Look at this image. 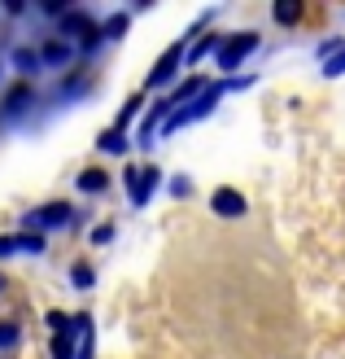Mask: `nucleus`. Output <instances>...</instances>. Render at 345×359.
<instances>
[{
  "instance_id": "1a4fd4ad",
  "label": "nucleus",
  "mask_w": 345,
  "mask_h": 359,
  "mask_svg": "<svg viewBox=\"0 0 345 359\" xmlns=\"http://www.w3.org/2000/svg\"><path fill=\"white\" fill-rule=\"evenodd\" d=\"M92 31H97V22L87 13H79V9H66L62 13V35H83V40H87Z\"/></svg>"
},
{
  "instance_id": "4be33fe9",
  "label": "nucleus",
  "mask_w": 345,
  "mask_h": 359,
  "mask_svg": "<svg viewBox=\"0 0 345 359\" xmlns=\"http://www.w3.org/2000/svg\"><path fill=\"white\" fill-rule=\"evenodd\" d=\"M44 320H48V329H52V333H66V329H70V316H62V311H48Z\"/></svg>"
},
{
  "instance_id": "f3484780",
  "label": "nucleus",
  "mask_w": 345,
  "mask_h": 359,
  "mask_svg": "<svg viewBox=\"0 0 345 359\" xmlns=\"http://www.w3.org/2000/svg\"><path fill=\"white\" fill-rule=\"evenodd\" d=\"M17 337H22V329H17L13 320H0V351H13Z\"/></svg>"
},
{
  "instance_id": "7ed1b4c3",
  "label": "nucleus",
  "mask_w": 345,
  "mask_h": 359,
  "mask_svg": "<svg viewBox=\"0 0 345 359\" xmlns=\"http://www.w3.org/2000/svg\"><path fill=\"white\" fill-rule=\"evenodd\" d=\"M70 202H48V206H40V210H31V215H22V232L31 228V232H40V228H66L70 224Z\"/></svg>"
},
{
  "instance_id": "6e6552de",
  "label": "nucleus",
  "mask_w": 345,
  "mask_h": 359,
  "mask_svg": "<svg viewBox=\"0 0 345 359\" xmlns=\"http://www.w3.org/2000/svg\"><path fill=\"white\" fill-rule=\"evenodd\" d=\"M17 250H27V255H44V237H40V232H17V237H0V255H17Z\"/></svg>"
},
{
  "instance_id": "f03ea898",
  "label": "nucleus",
  "mask_w": 345,
  "mask_h": 359,
  "mask_svg": "<svg viewBox=\"0 0 345 359\" xmlns=\"http://www.w3.org/2000/svg\"><path fill=\"white\" fill-rule=\"evenodd\" d=\"M227 83H214V88H206V97H197L192 105H184V110H175L171 118H167V132H175V128H188V123H197V118H206L210 110H214V101H219V93H223Z\"/></svg>"
},
{
  "instance_id": "6ab92c4d",
  "label": "nucleus",
  "mask_w": 345,
  "mask_h": 359,
  "mask_svg": "<svg viewBox=\"0 0 345 359\" xmlns=\"http://www.w3.org/2000/svg\"><path fill=\"white\" fill-rule=\"evenodd\" d=\"M122 31H127V13H114V18H110V22H105V27H101V40H118V35H122Z\"/></svg>"
},
{
  "instance_id": "f8f14e48",
  "label": "nucleus",
  "mask_w": 345,
  "mask_h": 359,
  "mask_svg": "<svg viewBox=\"0 0 345 359\" xmlns=\"http://www.w3.org/2000/svg\"><path fill=\"white\" fill-rule=\"evenodd\" d=\"M105 184H110V175H105L101 167L79 171V189H83V193H105Z\"/></svg>"
},
{
  "instance_id": "9b49d317",
  "label": "nucleus",
  "mask_w": 345,
  "mask_h": 359,
  "mask_svg": "<svg viewBox=\"0 0 345 359\" xmlns=\"http://www.w3.org/2000/svg\"><path fill=\"white\" fill-rule=\"evenodd\" d=\"M62 62H70V44L66 40H48L40 48V66H62Z\"/></svg>"
},
{
  "instance_id": "0eeeda50",
  "label": "nucleus",
  "mask_w": 345,
  "mask_h": 359,
  "mask_svg": "<svg viewBox=\"0 0 345 359\" xmlns=\"http://www.w3.org/2000/svg\"><path fill=\"white\" fill-rule=\"evenodd\" d=\"M31 105H35V88H31V83H17L13 93L5 97V105H0V114H5V118H17V114H27Z\"/></svg>"
},
{
  "instance_id": "f257e3e1",
  "label": "nucleus",
  "mask_w": 345,
  "mask_h": 359,
  "mask_svg": "<svg viewBox=\"0 0 345 359\" xmlns=\"http://www.w3.org/2000/svg\"><path fill=\"white\" fill-rule=\"evenodd\" d=\"M258 48V31H241V35H223L219 44V70H236L249 53Z\"/></svg>"
},
{
  "instance_id": "aec40b11",
  "label": "nucleus",
  "mask_w": 345,
  "mask_h": 359,
  "mask_svg": "<svg viewBox=\"0 0 345 359\" xmlns=\"http://www.w3.org/2000/svg\"><path fill=\"white\" fill-rule=\"evenodd\" d=\"M323 75H332V79H337V75H345V44L332 53L328 62H323Z\"/></svg>"
},
{
  "instance_id": "dca6fc26",
  "label": "nucleus",
  "mask_w": 345,
  "mask_h": 359,
  "mask_svg": "<svg viewBox=\"0 0 345 359\" xmlns=\"http://www.w3.org/2000/svg\"><path fill=\"white\" fill-rule=\"evenodd\" d=\"M219 44H223V35H206V40H197V44H192V53H188V62H202L206 53H214Z\"/></svg>"
},
{
  "instance_id": "a211bd4d",
  "label": "nucleus",
  "mask_w": 345,
  "mask_h": 359,
  "mask_svg": "<svg viewBox=\"0 0 345 359\" xmlns=\"http://www.w3.org/2000/svg\"><path fill=\"white\" fill-rule=\"evenodd\" d=\"M97 145H101L105 154H122V149H127V140H122V132H118V128H110V132L97 140Z\"/></svg>"
},
{
  "instance_id": "412c9836",
  "label": "nucleus",
  "mask_w": 345,
  "mask_h": 359,
  "mask_svg": "<svg viewBox=\"0 0 345 359\" xmlns=\"http://www.w3.org/2000/svg\"><path fill=\"white\" fill-rule=\"evenodd\" d=\"M140 105H144V97H132V101H127V105H122V114H118V123H114V128H118V132H122V128H127V123H132V118H136V110H140Z\"/></svg>"
},
{
  "instance_id": "9d476101",
  "label": "nucleus",
  "mask_w": 345,
  "mask_h": 359,
  "mask_svg": "<svg viewBox=\"0 0 345 359\" xmlns=\"http://www.w3.org/2000/svg\"><path fill=\"white\" fill-rule=\"evenodd\" d=\"M306 18V0H280L276 5V22L280 27H293V22H302Z\"/></svg>"
},
{
  "instance_id": "ddd939ff",
  "label": "nucleus",
  "mask_w": 345,
  "mask_h": 359,
  "mask_svg": "<svg viewBox=\"0 0 345 359\" xmlns=\"http://www.w3.org/2000/svg\"><path fill=\"white\" fill-rule=\"evenodd\" d=\"M13 66L22 70V75H35V70H40V53L35 48H13Z\"/></svg>"
},
{
  "instance_id": "39448f33",
  "label": "nucleus",
  "mask_w": 345,
  "mask_h": 359,
  "mask_svg": "<svg viewBox=\"0 0 345 359\" xmlns=\"http://www.w3.org/2000/svg\"><path fill=\"white\" fill-rule=\"evenodd\" d=\"M179 62H184V48H167V53H162V57H157V66L149 70V79H144V83H149V88H167L171 79H175V70H179Z\"/></svg>"
},
{
  "instance_id": "423d86ee",
  "label": "nucleus",
  "mask_w": 345,
  "mask_h": 359,
  "mask_svg": "<svg viewBox=\"0 0 345 359\" xmlns=\"http://www.w3.org/2000/svg\"><path fill=\"white\" fill-rule=\"evenodd\" d=\"M210 210H214V215H223V219H236V215H245V197L223 184V189H214V193H210Z\"/></svg>"
},
{
  "instance_id": "4468645a",
  "label": "nucleus",
  "mask_w": 345,
  "mask_h": 359,
  "mask_svg": "<svg viewBox=\"0 0 345 359\" xmlns=\"http://www.w3.org/2000/svg\"><path fill=\"white\" fill-rule=\"evenodd\" d=\"M70 333L75 329H66V333H52V359H75V342H70Z\"/></svg>"
},
{
  "instance_id": "b1692460",
  "label": "nucleus",
  "mask_w": 345,
  "mask_h": 359,
  "mask_svg": "<svg viewBox=\"0 0 345 359\" xmlns=\"http://www.w3.org/2000/svg\"><path fill=\"white\" fill-rule=\"evenodd\" d=\"M0 294H5V276H0Z\"/></svg>"
},
{
  "instance_id": "5701e85b",
  "label": "nucleus",
  "mask_w": 345,
  "mask_h": 359,
  "mask_svg": "<svg viewBox=\"0 0 345 359\" xmlns=\"http://www.w3.org/2000/svg\"><path fill=\"white\" fill-rule=\"evenodd\" d=\"M110 237H114V228H110V224H101V228L92 232V245H97V241H110Z\"/></svg>"
},
{
  "instance_id": "20e7f679",
  "label": "nucleus",
  "mask_w": 345,
  "mask_h": 359,
  "mask_svg": "<svg viewBox=\"0 0 345 359\" xmlns=\"http://www.w3.org/2000/svg\"><path fill=\"white\" fill-rule=\"evenodd\" d=\"M122 180H127V197H132L136 206H144V202H149V197H153L157 180H162V171H157V167H140V171L132 167V171H127Z\"/></svg>"
},
{
  "instance_id": "2eb2a0df",
  "label": "nucleus",
  "mask_w": 345,
  "mask_h": 359,
  "mask_svg": "<svg viewBox=\"0 0 345 359\" xmlns=\"http://www.w3.org/2000/svg\"><path fill=\"white\" fill-rule=\"evenodd\" d=\"M70 285H75V290H92V285H97L92 267H87V263H75V267H70Z\"/></svg>"
}]
</instances>
